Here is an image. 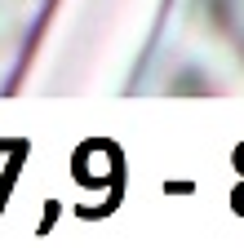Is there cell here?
I'll return each mask as SVG.
<instances>
[]
</instances>
